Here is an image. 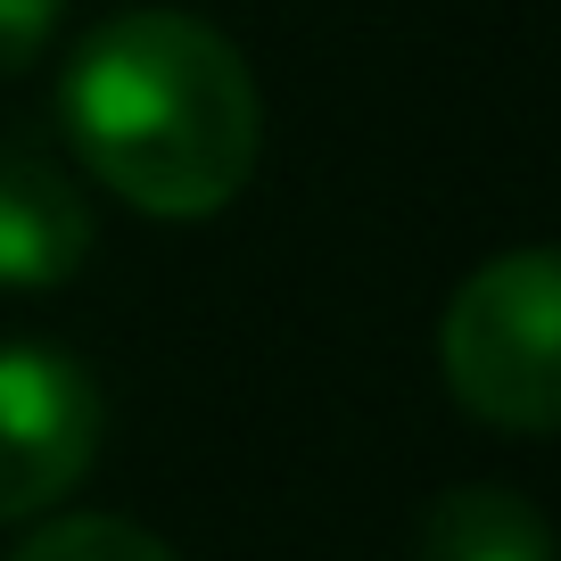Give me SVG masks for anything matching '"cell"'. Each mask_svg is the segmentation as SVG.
Here are the masks:
<instances>
[{
  "label": "cell",
  "mask_w": 561,
  "mask_h": 561,
  "mask_svg": "<svg viewBox=\"0 0 561 561\" xmlns=\"http://www.w3.org/2000/svg\"><path fill=\"white\" fill-rule=\"evenodd\" d=\"M58 116L83 174L165 224L224 215L264 149L256 75L231 34L191 9H124L91 25L58 83Z\"/></svg>",
  "instance_id": "cell-1"
},
{
  "label": "cell",
  "mask_w": 561,
  "mask_h": 561,
  "mask_svg": "<svg viewBox=\"0 0 561 561\" xmlns=\"http://www.w3.org/2000/svg\"><path fill=\"white\" fill-rule=\"evenodd\" d=\"M446 388L471 421L545 438L561 421V264L553 248H512L479 264L438 322Z\"/></svg>",
  "instance_id": "cell-2"
},
{
  "label": "cell",
  "mask_w": 561,
  "mask_h": 561,
  "mask_svg": "<svg viewBox=\"0 0 561 561\" xmlns=\"http://www.w3.org/2000/svg\"><path fill=\"white\" fill-rule=\"evenodd\" d=\"M107 404L67 347L0 339V520H34L83 488Z\"/></svg>",
  "instance_id": "cell-3"
},
{
  "label": "cell",
  "mask_w": 561,
  "mask_h": 561,
  "mask_svg": "<svg viewBox=\"0 0 561 561\" xmlns=\"http://www.w3.org/2000/svg\"><path fill=\"white\" fill-rule=\"evenodd\" d=\"M91 264V198L50 149H0V289H58Z\"/></svg>",
  "instance_id": "cell-4"
},
{
  "label": "cell",
  "mask_w": 561,
  "mask_h": 561,
  "mask_svg": "<svg viewBox=\"0 0 561 561\" xmlns=\"http://www.w3.org/2000/svg\"><path fill=\"white\" fill-rule=\"evenodd\" d=\"M413 561H553V528L520 488H446L421 512Z\"/></svg>",
  "instance_id": "cell-5"
},
{
  "label": "cell",
  "mask_w": 561,
  "mask_h": 561,
  "mask_svg": "<svg viewBox=\"0 0 561 561\" xmlns=\"http://www.w3.org/2000/svg\"><path fill=\"white\" fill-rule=\"evenodd\" d=\"M9 561H182L165 537H149L140 520L116 512H75V520H42Z\"/></svg>",
  "instance_id": "cell-6"
},
{
  "label": "cell",
  "mask_w": 561,
  "mask_h": 561,
  "mask_svg": "<svg viewBox=\"0 0 561 561\" xmlns=\"http://www.w3.org/2000/svg\"><path fill=\"white\" fill-rule=\"evenodd\" d=\"M67 0H0V75H25L58 42Z\"/></svg>",
  "instance_id": "cell-7"
}]
</instances>
